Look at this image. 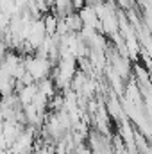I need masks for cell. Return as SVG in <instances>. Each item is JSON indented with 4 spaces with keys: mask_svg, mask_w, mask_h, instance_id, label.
Instances as JSON below:
<instances>
[{
    "mask_svg": "<svg viewBox=\"0 0 152 154\" xmlns=\"http://www.w3.org/2000/svg\"><path fill=\"white\" fill-rule=\"evenodd\" d=\"M43 23H45L47 36H54V34L57 32V23H59V18H57V14H52V13H48V14H45V18H43Z\"/></svg>",
    "mask_w": 152,
    "mask_h": 154,
    "instance_id": "obj_1",
    "label": "cell"
},
{
    "mask_svg": "<svg viewBox=\"0 0 152 154\" xmlns=\"http://www.w3.org/2000/svg\"><path fill=\"white\" fill-rule=\"evenodd\" d=\"M114 4H118V5H120V7H123V9H131L132 0H114Z\"/></svg>",
    "mask_w": 152,
    "mask_h": 154,
    "instance_id": "obj_2",
    "label": "cell"
},
{
    "mask_svg": "<svg viewBox=\"0 0 152 154\" xmlns=\"http://www.w3.org/2000/svg\"><path fill=\"white\" fill-rule=\"evenodd\" d=\"M47 2H48L50 5H54V4H56V0H47Z\"/></svg>",
    "mask_w": 152,
    "mask_h": 154,
    "instance_id": "obj_3",
    "label": "cell"
}]
</instances>
